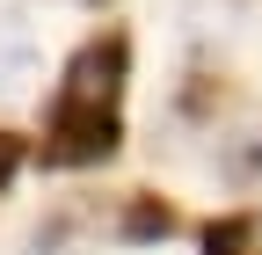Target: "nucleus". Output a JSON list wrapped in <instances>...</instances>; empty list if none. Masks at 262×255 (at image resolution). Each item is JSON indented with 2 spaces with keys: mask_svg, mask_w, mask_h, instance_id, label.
<instances>
[{
  "mask_svg": "<svg viewBox=\"0 0 262 255\" xmlns=\"http://www.w3.org/2000/svg\"><path fill=\"white\" fill-rule=\"evenodd\" d=\"M124 88H131V37L124 29H95L66 51L44 139H29V161L44 168H102L124 146Z\"/></svg>",
  "mask_w": 262,
  "mask_h": 255,
  "instance_id": "1",
  "label": "nucleus"
},
{
  "mask_svg": "<svg viewBox=\"0 0 262 255\" xmlns=\"http://www.w3.org/2000/svg\"><path fill=\"white\" fill-rule=\"evenodd\" d=\"M211 102H226V73H204V66H196L189 88H182V110L189 117H211Z\"/></svg>",
  "mask_w": 262,
  "mask_h": 255,
  "instance_id": "5",
  "label": "nucleus"
},
{
  "mask_svg": "<svg viewBox=\"0 0 262 255\" xmlns=\"http://www.w3.org/2000/svg\"><path fill=\"white\" fill-rule=\"evenodd\" d=\"M196 241H204V255H262V211H211L204 226H196Z\"/></svg>",
  "mask_w": 262,
  "mask_h": 255,
  "instance_id": "3",
  "label": "nucleus"
},
{
  "mask_svg": "<svg viewBox=\"0 0 262 255\" xmlns=\"http://www.w3.org/2000/svg\"><path fill=\"white\" fill-rule=\"evenodd\" d=\"M233 168H241V175H262V132H255V146L241 153V161H233Z\"/></svg>",
  "mask_w": 262,
  "mask_h": 255,
  "instance_id": "7",
  "label": "nucleus"
},
{
  "mask_svg": "<svg viewBox=\"0 0 262 255\" xmlns=\"http://www.w3.org/2000/svg\"><path fill=\"white\" fill-rule=\"evenodd\" d=\"M110 233H117L124 248H160V241L182 233V211H175V197H160V189H124Z\"/></svg>",
  "mask_w": 262,
  "mask_h": 255,
  "instance_id": "2",
  "label": "nucleus"
},
{
  "mask_svg": "<svg viewBox=\"0 0 262 255\" xmlns=\"http://www.w3.org/2000/svg\"><path fill=\"white\" fill-rule=\"evenodd\" d=\"M80 8H102V0H80Z\"/></svg>",
  "mask_w": 262,
  "mask_h": 255,
  "instance_id": "8",
  "label": "nucleus"
},
{
  "mask_svg": "<svg viewBox=\"0 0 262 255\" xmlns=\"http://www.w3.org/2000/svg\"><path fill=\"white\" fill-rule=\"evenodd\" d=\"M22 161H29V139H15L8 124H0V189H8V182L22 175Z\"/></svg>",
  "mask_w": 262,
  "mask_h": 255,
  "instance_id": "6",
  "label": "nucleus"
},
{
  "mask_svg": "<svg viewBox=\"0 0 262 255\" xmlns=\"http://www.w3.org/2000/svg\"><path fill=\"white\" fill-rule=\"evenodd\" d=\"M29 66H37V37H29V22H22V15H0V95L22 88Z\"/></svg>",
  "mask_w": 262,
  "mask_h": 255,
  "instance_id": "4",
  "label": "nucleus"
}]
</instances>
